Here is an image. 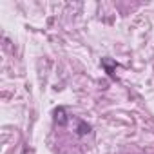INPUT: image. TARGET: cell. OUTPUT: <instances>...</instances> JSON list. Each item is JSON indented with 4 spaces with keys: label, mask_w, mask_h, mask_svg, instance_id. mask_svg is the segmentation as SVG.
I'll use <instances>...</instances> for the list:
<instances>
[{
    "label": "cell",
    "mask_w": 154,
    "mask_h": 154,
    "mask_svg": "<svg viewBox=\"0 0 154 154\" xmlns=\"http://www.w3.org/2000/svg\"><path fill=\"white\" fill-rule=\"evenodd\" d=\"M53 120H54V123H56V125L65 127V125H67V122H69V116H67V112H65V109H63V107H56V109L53 111Z\"/></svg>",
    "instance_id": "1"
},
{
    "label": "cell",
    "mask_w": 154,
    "mask_h": 154,
    "mask_svg": "<svg viewBox=\"0 0 154 154\" xmlns=\"http://www.w3.org/2000/svg\"><path fill=\"white\" fill-rule=\"evenodd\" d=\"M102 67L105 69V72L111 76L112 80H116V74H114V71H116V62H114V60H111V58H102Z\"/></svg>",
    "instance_id": "2"
},
{
    "label": "cell",
    "mask_w": 154,
    "mask_h": 154,
    "mask_svg": "<svg viewBox=\"0 0 154 154\" xmlns=\"http://www.w3.org/2000/svg\"><path fill=\"white\" fill-rule=\"evenodd\" d=\"M91 132V125L84 120H76V134L78 136H85Z\"/></svg>",
    "instance_id": "3"
}]
</instances>
